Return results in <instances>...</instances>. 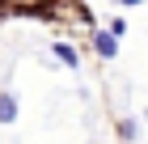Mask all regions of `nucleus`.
Segmentation results:
<instances>
[{"label": "nucleus", "instance_id": "1", "mask_svg": "<svg viewBox=\"0 0 148 144\" xmlns=\"http://www.w3.org/2000/svg\"><path fill=\"white\" fill-rule=\"evenodd\" d=\"M93 51H97V59H114L119 55V38H114L110 30H97V25H93Z\"/></svg>", "mask_w": 148, "mask_h": 144}, {"label": "nucleus", "instance_id": "2", "mask_svg": "<svg viewBox=\"0 0 148 144\" xmlns=\"http://www.w3.org/2000/svg\"><path fill=\"white\" fill-rule=\"evenodd\" d=\"M0 123H4V127L17 123V93H13V89H0Z\"/></svg>", "mask_w": 148, "mask_h": 144}, {"label": "nucleus", "instance_id": "3", "mask_svg": "<svg viewBox=\"0 0 148 144\" xmlns=\"http://www.w3.org/2000/svg\"><path fill=\"white\" fill-rule=\"evenodd\" d=\"M51 55H55L64 68H80V55H76V47H72V43H55V47H51Z\"/></svg>", "mask_w": 148, "mask_h": 144}, {"label": "nucleus", "instance_id": "4", "mask_svg": "<svg viewBox=\"0 0 148 144\" xmlns=\"http://www.w3.org/2000/svg\"><path fill=\"white\" fill-rule=\"evenodd\" d=\"M119 136H123L127 144H136V136H140V119H131V114H123V119H119Z\"/></svg>", "mask_w": 148, "mask_h": 144}, {"label": "nucleus", "instance_id": "5", "mask_svg": "<svg viewBox=\"0 0 148 144\" xmlns=\"http://www.w3.org/2000/svg\"><path fill=\"white\" fill-rule=\"evenodd\" d=\"M106 30H110L114 38H119V43H123V34H127V21H123V17H106Z\"/></svg>", "mask_w": 148, "mask_h": 144}, {"label": "nucleus", "instance_id": "6", "mask_svg": "<svg viewBox=\"0 0 148 144\" xmlns=\"http://www.w3.org/2000/svg\"><path fill=\"white\" fill-rule=\"evenodd\" d=\"M119 4H123V9H136V4H144V0H119Z\"/></svg>", "mask_w": 148, "mask_h": 144}]
</instances>
